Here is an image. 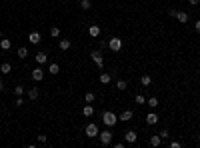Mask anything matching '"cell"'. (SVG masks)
I'll return each mask as SVG.
<instances>
[{
  "instance_id": "44dd1931",
  "label": "cell",
  "mask_w": 200,
  "mask_h": 148,
  "mask_svg": "<svg viewBox=\"0 0 200 148\" xmlns=\"http://www.w3.org/2000/svg\"><path fill=\"white\" fill-rule=\"evenodd\" d=\"M110 80H112V76L108 72H100V84H110Z\"/></svg>"
},
{
  "instance_id": "4dcf8cb0",
  "label": "cell",
  "mask_w": 200,
  "mask_h": 148,
  "mask_svg": "<svg viewBox=\"0 0 200 148\" xmlns=\"http://www.w3.org/2000/svg\"><path fill=\"white\" fill-rule=\"evenodd\" d=\"M158 134H160V138H162V140H168V136H170V132H168V130H160Z\"/></svg>"
},
{
  "instance_id": "8fae6325",
  "label": "cell",
  "mask_w": 200,
  "mask_h": 148,
  "mask_svg": "<svg viewBox=\"0 0 200 148\" xmlns=\"http://www.w3.org/2000/svg\"><path fill=\"white\" fill-rule=\"evenodd\" d=\"M48 62V54L46 52H36V64H46Z\"/></svg>"
},
{
  "instance_id": "4316f807",
  "label": "cell",
  "mask_w": 200,
  "mask_h": 148,
  "mask_svg": "<svg viewBox=\"0 0 200 148\" xmlns=\"http://www.w3.org/2000/svg\"><path fill=\"white\" fill-rule=\"evenodd\" d=\"M94 92H86V94H84V102H88V104H92L94 102Z\"/></svg>"
},
{
  "instance_id": "484cf974",
  "label": "cell",
  "mask_w": 200,
  "mask_h": 148,
  "mask_svg": "<svg viewBox=\"0 0 200 148\" xmlns=\"http://www.w3.org/2000/svg\"><path fill=\"white\" fill-rule=\"evenodd\" d=\"M116 88L118 90H126L128 88V82L126 80H116Z\"/></svg>"
},
{
  "instance_id": "836d02e7",
  "label": "cell",
  "mask_w": 200,
  "mask_h": 148,
  "mask_svg": "<svg viewBox=\"0 0 200 148\" xmlns=\"http://www.w3.org/2000/svg\"><path fill=\"white\" fill-rule=\"evenodd\" d=\"M188 4H190V6H198L200 0H188Z\"/></svg>"
},
{
  "instance_id": "3957f363",
  "label": "cell",
  "mask_w": 200,
  "mask_h": 148,
  "mask_svg": "<svg viewBox=\"0 0 200 148\" xmlns=\"http://www.w3.org/2000/svg\"><path fill=\"white\" fill-rule=\"evenodd\" d=\"M108 48H110L112 52H120L122 50V38H110V40H108Z\"/></svg>"
},
{
  "instance_id": "277c9868",
  "label": "cell",
  "mask_w": 200,
  "mask_h": 148,
  "mask_svg": "<svg viewBox=\"0 0 200 148\" xmlns=\"http://www.w3.org/2000/svg\"><path fill=\"white\" fill-rule=\"evenodd\" d=\"M90 58L94 60V64H96L98 68L104 66V58H102V52H100V50H92V52H90Z\"/></svg>"
},
{
  "instance_id": "d590c367",
  "label": "cell",
  "mask_w": 200,
  "mask_h": 148,
  "mask_svg": "<svg viewBox=\"0 0 200 148\" xmlns=\"http://www.w3.org/2000/svg\"><path fill=\"white\" fill-rule=\"evenodd\" d=\"M194 28H196V32H200V20H196V24H194Z\"/></svg>"
},
{
  "instance_id": "ac0fdd59",
  "label": "cell",
  "mask_w": 200,
  "mask_h": 148,
  "mask_svg": "<svg viewBox=\"0 0 200 148\" xmlns=\"http://www.w3.org/2000/svg\"><path fill=\"white\" fill-rule=\"evenodd\" d=\"M58 46H60V50H62V52H66L68 48L72 46V42H70L68 38H62V40H60V44H58Z\"/></svg>"
},
{
  "instance_id": "5bb4252c",
  "label": "cell",
  "mask_w": 200,
  "mask_h": 148,
  "mask_svg": "<svg viewBox=\"0 0 200 148\" xmlns=\"http://www.w3.org/2000/svg\"><path fill=\"white\" fill-rule=\"evenodd\" d=\"M88 34L92 36V38H98V36H100V26H98V24H92V26L88 28Z\"/></svg>"
},
{
  "instance_id": "cb8c5ba5",
  "label": "cell",
  "mask_w": 200,
  "mask_h": 148,
  "mask_svg": "<svg viewBox=\"0 0 200 148\" xmlns=\"http://www.w3.org/2000/svg\"><path fill=\"white\" fill-rule=\"evenodd\" d=\"M16 54H18V58H26V56H28V48H26V46H20Z\"/></svg>"
},
{
  "instance_id": "d6986e66",
  "label": "cell",
  "mask_w": 200,
  "mask_h": 148,
  "mask_svg": "<svg viewBox=\"0 0 200 148\" xmlns=\"http://www.w3.org/2000/svg\"><path fill=\"white\" fill-rule=\"evenodd\" d=\"M140 84H142V86H150V84H152L150 74H142V76H140Z\"/></svg>"
},
{
  "instance_id": "9c48e42d",
  "label": "cell",
  "mask_w": 200,
  "mask_h": 148,
  "mask_svg": "<svg viewBox=\"0 0 200 148\" xmlns=\"http://www.w3.org/2000/svg\"><path fill=\"white\" fill-rule=\"evenodd\" d=\"M158 120H160V118H158V114H156V112H148V114H146V124H148V126L158 124Z\"/></svg>"
},
{
  "instance_id": "ffe728a7",
  "label": "cell",
  "mask_w": 200,
  "mask_h": 148,
  "mask_svg": "<svg viewBox=\"0 0 200 148\" xmlns=\"http://www.w3.org/2000/svg\"><path fill=\"white\" fill-rule=\"evenodd\" d=\"M38 94H40V90L36 88V86H32V88L28 90V98H30V100H36V98H38Z\"/></svg>"
},
{
  "instance_id": "8d00e7d4",
  "label": "cell",
  "mask_w": 200,
  "mask_h": 148,
  "mask_svg": "<svg viewBox=\"0 0 200 148\" xmlns=\"http://www.w3.org/2000/svg\"><path fill=\"white\" fill-rule=\"evenodd\" d=\"M2 88H4V84H2V82H0V92H2Z\"/></svg>"
},
{
  "instance_id": "8992f818",
  "label": "cell",
  "mask_w": 200,
  "mask_h": 148,
  "mask_svg": "<svg viewBox=\"0 0 200 148\" xmlns=\"http://www.w3.org/2000/svg\"><path fill=\"white\" fill-rule=\"evenodd\" d=\"M136 138H138V134L134 132V130H126V132H124V142H126V144H134Z\"/></svg>"
},
{
  "instance_id": "4fadbf2b",
  "label": "cell",
  "mask_w": 200,
  "mask_h": 148,
  "mask_svg": "<svg viewBox=\"0 0 200 148\" xmlns=\"http://www.w3.org/2000/svg\"><path fill=\"white\" fill-rule=\"evenodd\" d=\"M82 114H84L86 118H90V116L94 114V106H92V104H88V102H86V104H84V108H82Z\"/></svg>"
},
{
  "instance_id": "e575fe53",
  "label": "cell",
  "mask_w": 200,
  "mask_h": 148,
  "mask_svg": "<svg viewBox=\"0 0 200 148\" xmlns=\"http://www.w3.org/2000/svg\"><path fill=\"white\" fill-rule=\"evenodd\" d=\"M178 146H180V142H176V140L170 142V148H178Z\"/></svg>"
},
{
  "instance_id": "e0dca14e",
  "label": "cell",
  "mask_w": 200,
  "mask_h": 148,
  "mask_svg": "<svg viewBox=\"0 0 200 148\" xmlns=\"http://www.w3.org/2000/svg\"><path fill=\"white\" fill-rule=\"evenodd\" d=\"M0 72H2V74H10V72H12V64H10V62H2V64H0Z\"/></svg>"
},
{
  "instance_id": "ba28073f",
  "label": "cell",
  "mask_w": 200,
  "mask_h": 148,
  "mask_svg": "<svg viewBox=\"0 0 200 148\" xmlns=\"http://www.w3.org/2000/svg\"><path fill=\"white\" fill-rule=\"evenodd\" d=\"M174 18H176L180 24H186L190 16H188V12H184V10H176V16H174Z\"/></svg>"
},
{
  "instance_id": "52a82bcc",
  "label": "cell",
  "mask_w": 200,
  "mask_h": 148,
  "mask_svg": "<svg viewBox=\"0 0 200 148\" xmlns=\"http://www.w3.org/2000/svg\"><path fill=\"white\" fill-rule=\"evenodd\" d=\"M30 76H32V80H36V82H40L42 78H44V70L40 68V64H38V66H36V68L30 72Z\"/></svg>"
},
{
  "instance_id": "5b68a950",
  "label": "cell",
  "mask_w": 200,
  "mask_h": 148,
  "mask_svg": "<svg viewBox=\"0 0 200 148\" xmlns=\"http://www.w3.org/2000/svg\"><path fill=\"white\" fill-rule=\"evenodd\" d=\"M98 136H100V144L102 146H108L112 142V132H110V130H102Z\"/></svg>"
},
{
  "instance_id": "30bf717a",
  "label": "cell",
  "mask_w": 200,
  "mask_h": 148,
  "mask_svg": "<svg viewBox=\"0 0 200 148\" xmlns=\"http://www.w3.org/2000/svg\"><path fill=\"white\" fill-rule=\"evenodd\" d=\"M40 40H42L40 32H30V34H28V42H30V44H40Z\"/></svg>"
},
{
  "instance_id": "2e32d148",
  "label": "cell",
  "mask_w": 200,
  "mask_h": 148,
  "mask_svg": "<svg viewBox=\"0 0 200 148\" xmlns=\"http://www.w3.org/2000/svg\"><path fill=\"white\" fill-rule=\"evenodd\" d=\"M0 48H2L4 52L10 50V48H12V42H10V38H2V40H0Z\"/></svg>"
},
{
  "instance_id": "7a4b0ae2",
  "label": "cell",
  "mask_w": 200,
  "mask_h": 148,
  "mask_svg": "<svg viewBox=\"0 0 200 148\" xmlns=\"http://www.w3.org/2000/svg\"><path fill=\"white\" fill-rule=\"evenodd\" d=\"M84 134L88 136V138H96V136L100 134V128H98V124H94V122L86 124V128H84Z\"/></svg>"
},
{
  "instance_id": "6da1fadb",
  "label": "cell",
  "mask_w": 200,
  "mask_h": 148,
  "mask_svg": "<svg viewBox=\"0 0 200 148\" xmlns=\"http://www.w3.org/2000/svg\"><path fill=\"white\" fill-rule=\"evenodd\" d=\"M116 120H118V116H116L114 112H110V110H104V112H102V122H104L108 128L116 126Z\"/></svg>"
},
{
  "instance_id": "f1b7e54d",
  "label": "cell",
  "mask_w": 200,
  "mask_h": 148,
  "mask_svg": "<svg viewBox=\"0 0 200 148\" xmlns=\"http://www.w3.org/2000/svg\"><path fill=\"white\" fill-rule=\"evenodd\" d=\"M134 102H136V104H146V98H144L142 94H136V96H134Z\"/></svg>"
},
{
  "instance_id": "f546056e",
  "label": "cell",
  "mask_w": 200,
  "mask_h": 148,
  "mask_svg": "<svg viewBox=\"0 0 200 148\" xmlns=\"http://www.w3.org/2000/svg\"><path fill=\"white\" fill-rule=\"evenodd\" d=\"M14 94H16V96H22V94H24V86H20V84L14 86Z\"/></svg>"
},
{
  "instance_id": "9a60e30c",
  "label": "cell",
  "mask_w": 200,
  "mask_h": 148,
  "mask_svg": "<svg viewBox=\"0 0 200 148\" xmlns=\"http://www.w3.org/2000/svg\"><path fill=\"white\" fill-rule=\"evenodd\" d=\"M160 144H162V138H160V134H152V136H150V146L158 148Z\"/></svg>"
},
{
  "instance_id": "1f68e13d",
  "label": "cell",
  "mask_w": 200,
  "mask_h": 148,
  "mask_svg": "<svg viewBox=\"0 0 200 148\" xmlns=\"http://www.w3.org/2000/svg\"><path fill=\"white\" fill-rule=\"evenodd\" d=\"M14 104H16V106H22V104H24V100H22V96H18V98H16V100H14Z\"/></svg>"
},
{
  "instance_id": "7c38bea8",
  "label": "cell",
  "mask_w": 200,
  "mask_h": 148,
  "mask_svg": "<svg viewBox=\"0 0 200 148\" xmlns=\"http://www.w3.org/2000/svg\"><path fill=\"white\" fill-rule=\"evenodd\" d=\"M134 118V114H132V110H124L120 116H118V120H122V122H130V120Z\"/></svg>"
},
{
  "instance_id": "d4e9b609",
  "label": "cell",
  "mask_w": 200,
  "mask_h": 148,
  "mask_svg": "<svg viewBox=\"0 0 200 148\" xmlns=\"http://www.w3.org/2000/svg\"><path fill=\"white\" fill-rule=\"evenodd\" d=\"M80 8H82V10H90V8H92V2H90V0H80Z\"/></svg>"
},
{
  "instance_id": "7402d4cb",
  "label": "cell",
  "mask_w": 200,
  "mask_h": 148,
  "mask_svg": "<svg viewBox=\"0 0 200 148\" xmlns=\"http://www.w3.org/2000/svg\"><path fill=\"white\" fill-rule=\"evenodd\" d=\"M48 72H50L52 76H54V74H58V72H60V66H58L56 62H52L50 66H48Z\"/></svg>"
},
{
  "instance_id": "83f0119b",
  "label": "cell",
  "mask_w": 200,
  "mask_h": 148,
  "mask_svg": "<svg viewBox=\"0 0 200 148\" xmlns=\"http://www.w3.org/2000/svg\"><path fill=\"white\" fill-rule=\"evenodd\" d=\"M50 36L58 38V36H60V28H58V26H52V28H50Z\"/></svg>"
},
{
  "instance_id": "603a6c76",
  "label": "cell",
  "mask_w": 200,
  "mask_h": 148,
  "mask_svg": "<svg viewBox=\"0 0 200 148\" xmlns=\"http://www.w3.org/2000/svg\"><path fill=\"white\" fill-rule=\"evenodd\" d=\"M146 104H148V106H150V108H156V106H158V104H160V102H158V98H156V96H150V98H148V100H146Z\"/></svg>"
},
{
  "instance_id": "d6a6232c",
  "label": "cell",
  "mask_w": 200,
  "mask_h": 148,
  "mask_svg": "<svg viewBox=\"0 0 200 148\" xmlns=\"http://www.w3.org/2000/svg\"><path fill=\"white\" fill-rule=\"evenodd\" d=\"M48 138H46V134H38V142H42V144H44Z\"/></svg>"
},
{
  "instance_id": "74e56055",
  "label": "cell",
  "mask_w": 200,
  "mask_h": 148,
  "mask_svg": "<svg viewBox=\"0 0 200 148\" xmlns=\"http://www.w3.org/2000/svg\"><path fill=\"white\" fill-rule=\"evenodd\" d=\"M0 40H2V32H0Z\"/></svg>"
}]
</instances>
